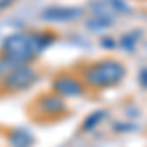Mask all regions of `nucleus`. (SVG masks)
Masks as SVG:
<instances>
[{"mask_svg": "<svg viewBox=\"0 0 147 147\" xmlns=\"http://www.w3.org/2000/svg\"><path fill=\"white\" fill-rule=\"evenodd\" d=\"M51 41V37L41 34H14L4 41L2 55L4 61L10 63L12 67H20L26 61H30L37 51L45 49Z\"/></svg>", "mask_w": 147, "mask_h": 147, "instance_id": "nucleus-1", "label": "nucleus"}, {"mask_svg": "<svg viewBox=\"0 0 147 147\" xmlns=\"http://www.w3.org/2000/svg\"><path fill=\"white\" fill-rule=\"evenodd\" d=\"M125 69L118 61H100L86 69L84 80L92 86H114L124 79Z\"/></svg>", "mask_w": 147, "mask_h": 147, "instance_id": "nucleus-2", "label": "nucleus"}, {"mask_svg": "<svg viewBox=\"0 0 147 147\" xmlns=\"http://www.w3.org/2000/svg\"><path fill=\"white\" fill-rule=\"evenodd\" d=\"M34 79H35L34 71L24 67V65H20V67H14V71L4 79V84H6L8 88H12V90H20V88L30 86V84L34 82Z\"/></svg>", "mask_w": 147, "mask_h": 147, "instance_id": "nucleus-3", "label": "nucleus"}, {"mask_svg": "<svg viewBox=\"0 0 147 147\" xmlns=\"http://www.w3.org/2000/svg\"><path fill=\"white\" fill-rule=\"evenodd\" d=\"M80 14H82V10L77 6H65V8L51 6V8L41 12V18L49 20V22H71V20H77Z\"/></svg>", "mask_w": 147, "mask_h": 147, "instance_id": "nucleus-4", "label": "nucleus"}, {"mask_svg": "<svg viewBox=\"0 0 147 147\" xmlns=\"http://www.w3.org/2000/svg\"><path fill=\"white\" fill-rule=\"evenodd\" d=\"M55 92L61 96H79L82 94V84L73 77H61L55 80Z\"/></svg>", "mask_w": 147, "mask_h": 147, "instance_id": "nucleus-5", "label": "nucleus"}, {"mask_svg": "<svg viewBox=\"0 0 147 147\" xmlns=\"http://www.w3.org/2000/svg\"><path fill=\"white\" fill-rule=\"evenodd\" d=\"M114 24V18H110V14H94V18L88 20V28L90 30H104L110 28Z\"/></svg>", "mask_w": 147, "mask_h": 147, "instance_id": "nucleus-6", "label": "nucleus"}, {"mask_svg": "<svg viewBox=\"0 0 147 147\" xmlns=\"http://www.w3.org/2000/svg\"><path fill=\"white\" fill-rule=\"evenodd\" d=\"M14 2H16V0H0V12H4L8 6H12Z\"/></svg>", "mask_w": 147, "mask_h": 147, "instance_id": "nucleus-7", "label": "nucleus"}]
</instances>
